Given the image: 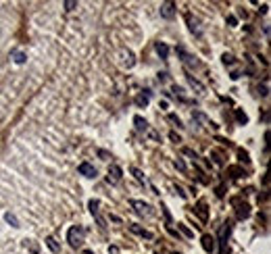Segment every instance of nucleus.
I'll use <instances>...</instances> for the list:
<instances>
[{"label":"nucleus","mask_w":271,"mask_h":254,"mask_svg":"<svg viewBox=\"0 0 271 254\" xmlns=\"http://www.w3.org/2000/svg\"><path fill=\"white\" fill-rule=\"evenodd\" d=\"M259 94H261V96H267V86H261V88H259Z\"/></svg>","instance_id":"obj_26"},{"label":"nucleus","mask_w":271,"mask_h":254,"mask_svg":"<svg viewBox=\"0 0 271 254\" xmlns=\"http://www.w3.org/2000/svg\"><path fill=\"white\" fill-rule=\"evenodd\" d=\"M177 52H180V55H182V63H184V65H188V67H196V65H198V60H196L194 57L186 55V50H184V48H180Z\"/></svg>","instance_id":"obj_7"},{"label":"nucleus","mask_w":271,"mask_h":254,"mask_svg":"<svg viewBox=\"0 0 271 254\" xmlns=\"http://www.w3.org/2000/svg\"><path fill=\"white\" fill-rule=\"evenodd\" d=\"M75 6H77V2H73V0H67V2H65V11H73Z\"/></svg>","instance_id":"obj_22"},{"label":"nucleus","mask_w":271,"mask_h":254,"mask_svg":"<svg viewBox=\"0 0 271 254\" xmlns=\"http://www.w3.org/2000/svg\"><path fill=\"white\" fill-rule=\"evenodd\" d=\"M148 102H150V92H146V94H140V96L136 98V104H138V106H146Z\"/></svg>","instance_id":"obj_13"},{"label":"nucleus","mask_w":271,"mask_h":254,"mask_svg":"<svg viewBox=\"0 0 271 254\" xmlns=\"http://www.w3.org/2000/svg\"><path fill=\"white\" fill-rule=\"evenodd\" d=\"M186 19H188V23H190V32H192V34H196V36L203 34V32H200V27H198V21H196V19L192 21L190 15H186Z\"/></svg>","instance_id":"obj_12"},{"label":"nucleus","mask_w":271,"mask_h":254,"mask_svg":"<svg viewBox=\"0 0 271 254\" xmlns=\"http://www.w3.org/2000/svg\"><path fill=\"white\" fill-rule=\"evenodd\" d=\"M25 246H29V248H32V252H34V254H38V246L34 244V240H29V242L25 240Z\"/></svg>","instance_id":"obj_23"},{"label":"nucleus","mask_w":271,"mask_h":254,"mask_svg":"<svg viewBox=\"0 0 271 254\" xmlns=\"http://www.w3.org/2000/svg\"><path fill=\"white\" fill-rule=\"evenodd\" d=\"M121 167H117V165H111V167H108V177H106V179H108V183H119L121 181Z\"/></svg>","instance_id":"obj_4"},{"label":"nucleus","mask_w":271,"mask_h":254,"mask_svg":"<svg viewBox=\"0 0 271 254\" xmlns=\"http://www.w3.org/2000/svg\"><path fill=\"white\" fill-rule=\"evenodd\" d=\"M77 171H80L83 177H88V179H94L96 177V167H92L90 163H82L80 167H77Z\"/></svg>","instance_id":"obj_5"},{"label":"nucleus","mask_w":271,"mask_h":254,"mask_svg":"<svg viewBox=\"0 0 271 254\" xmlns=\"http://www.w3.org/2000/svg\"><path fill=\"white\" fill-rule=\"evenodd\" d=\"M161 17H163V19H171V17H175V4H173V2H163V4H161Z\"/></svg>","instance_id":"obj_6"},{"label":"nucleus","mask_w":271,"mask_h":254,"mask_svg":"<svg viewBox=\"0 0 271 254\" xmlns=\"http://www.w3.org/2000/svg\"><path fill=\"white\" fill-rule=\"evenodd\" d=\"M131 173L136 175V179H138V181H146V177L142 175V171H140V169H136V167H134V169H131Z\"/></svg>","instance_id":"obj_21"},{"label":"nucleus","mask_w":271,"mask_h":254,"mask_svg":"<svg viewBox=\"0 0 271 254\" xmlns=\"http://www.w3.org/2000/svg\"><path fill=\"white\" fill-rule=\"evenodd\" d=\"M11 59H13L17 65H23V63L27 60V55H25V52H21V50H13V52H11Z\"/></svg>","instance_id":"obj_8"},{"label":"nucleus","mask_w":271,"mask_h":254,"mask_svg":"<svg viewBox=\"0 0 271 254\" xmlns=\"http://www.w3.org/2000/svg\"><path fill=\"white\" fill-rule=\"evenodd\" d=\"M249 215H250V206H249V204H242V206L238 209V219H246Z\"/></svg>","instance_id":"obj_15"},{"label":"nucleus","mask_w":271,"mask_h":254,"mask_svg":"<svg viewBox=\"0 0 271 254\" xmlns=\"http://www.w3.org/2000/svg\"><path fill=\"white\" fill-rule=\"evenodd\" d=\"M129 229H131V232H134V234H138V235H142V237H148V240H150V237H152V234L148 232V229H142L140 225H129Z\"/></svg>","instance_id":"obj_10"},{"label":"nucleus","mask_w":271,"mask_h":254,"mask_svg":"<svg viewBox=\"0 0 271 254\" xmlns=\"http://www.w3.org/2000/svg\"><path fill=\"white\" fill-rule=\"evenodd\" d=\"M134 123H136V129H140V132L148 129V123H146V119H142V117H134Z\"/></svg>","instance_id":"obj_14"},{"label":"nucleus","mask_w":271,"mask_h":254,"mask_svg":"<svg viewBox=\"0 0 271 254\" xmlns=\"http://www.w3.org/2000/svg\"><path fill=\"white\" fill-rule=\"evenodd\" d=\"M198 215H200V219L203 221H207V211H205V202H198V211H196Z\"/></svg>","instance_id":"obj_20"},{"label":"nucleus","mask_w":271,"mask_h":254,"mask_svg":"<svg viewBox=\"0 0 271 254\" xmlns=\"http://www.w3.org/2000/svg\"><path fill=\"white\" fill-rule=\"evenodd\" d=\"M188 83H190L192 88H196V92H198V94H205V88L200 86V83H198L194 78H192V75H188Z\"/></svg>","instance_id":"obj_17"},{"label":"nucleus","mask_w":271,"mask_h":254,"mask_svg":"<svg viewBox=\"0 0 271 254\" xmlns=\"http://www.w3.org/2000/svg\"><path fill=\"white\" fill-rule=\"evenodd\" d=\"M228 23H229L231 27H234V25H236V17H228Z\"/></svg>","instance_id":"obj_27"},{"label":"nucleus","mask_w":271,"mask_h":254,"mask_svg":"<svg viewBox=\"0 0 271 254\" xmlns=\"http://www.w3.org/2000/svg\"><path fill=\"white\" fill-rule=\"evenodd\" d=\"M83 235H86V229H83L82 225H73L67 232V242L71 244L73 248H80V246L83 244Z\"/></svg>","instance_id":"obj_1"},{"label":"nucleus","mask_w":271,"mask_h":254,"mask_svg":"<svg viewBox=\"0 0 271 254\" xmlns=\"http://www.w3.org/2000/svg\"><path fill=\"white\" fill-rule=\"evenodd\" d=\"M223 63L231 65V63H234V57H231V55H223Z\"/></svg>","instance_id":"obj_24"},{"label":"nucleus","mask_w":271,"mask_h":254,"mask_svg":"<svg viewBox=\"0 0 271 254\" xmlns=\"http://www.w3.org/2000/svg\"><path fill=\"white\" fill-rule=\"evenodd\" d=\"M154 50L159 52V57H161V59H167V57H169V48H167V46L163 44V42H157V46H154Z\"/></svg>","instance_id":"obj_11"},{"label":"nucleus","mask_w":271,"mask_h":254,"mask_svg":"<svg viewBox=\"0 0 271 254\" xmlns=\"http://www.w3.org/2000/svg\"><path fill=\"white\" fill-rule=\"evenodd\" d=\"M131 206H134V211L136 215H140V217H152L154 211H152V206L148 202H142V200H131L129 202Z\"/></svg>","instance_id":"obj_2"},{"label":"nucleus","mask_w":271,"mask_h":254,"mask_svg":"<svg viewBox=\"0 0 271 254\" xmlns=\"http://www.w3.org/2000/svg\"><path fill=\"white\" fill-rule=\"evenodd\" d=\"M46 246H48L52 252H61V246L57 244V240H54V237H46Z\"/></svg>","instance_id":"obj_16"},{"label":"nucleus","mask_w":271,"mask_h":254,"mask_svg":"<svg viewBox=\"0 0 271 254\" xmlns=\"http://www.w3.org/2000/svg\"><path fill=\"white\" fill-rule=\"evenodd\" d=\"M203 248H205L207 252H213V248H215V237L203 235Z\"/></svg>","instance_id":"obj_9"},{"label":"nucleus","mask_w":271,"mask_h":254,"mask_svg":"<svg viewBox=\"0 0 271 254\" xmlns=\"http://www.w3.org/2000/svg\"><path fill=\"white\" fill-rule=\"evenodd\" d=\"M4 221H6V223H11L13 227H19V219L15 217L13 213H4Z\"/></svg>","instance_id":"obj_18"},{"label":"nucleus","mask_w":271,"mask_h":254,"mask_svg":"<svg viewBox=\"0 0 271 254\" xmlns=\"http://www.w3.org/2000/svg\"><path fill=\"white\" fill-rule=\"evenodd\" d=\"M88 209H90V213H92V217L96 219L98 227H100V229H106V223H104V219H103V215H100V202H98V200H90V202H88Z\"/></svg>","instance_id":"obj_3"},{"label":"nucleus","mask_w":271,"mask_h":254,"mask_svg":"<svg viewBox=\"0 0 271 254\" xmlns=\"http://www.w3.org/2000/svg\"><path fill=\"white\" fill-rule=\"evenodd\" d=\"M236 119H238V123H240V125H244V123L249 121V117H246V115H244L242 111H240V109L236 111Z\"/></svg>","instance_id":"obj_19"},{"label":"nucleus","mask_w":271,"mask_h":254,"mask_svg":"<svg viewBox=\"0 0 271 254\" xmlns=\"http://www.w3.org/2000/svg\"><path fill=\"white\" fill-rule=\"evenodd\" d=\"M175 167H177V169H180V171H186V165H184V160H180V158H177V160H175Z\"/></svg>","instance_id":"obj_25"}]
</instances>
